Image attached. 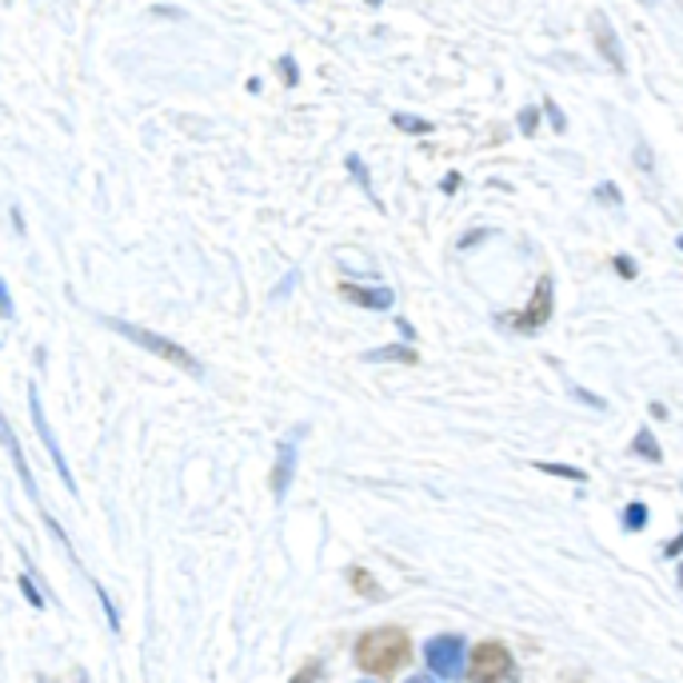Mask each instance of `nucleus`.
<instances>
[{"mask_svg": "<svg viewBox=\"0 0 683 683\" xmlns=\"http://www.w3.org/2000/svg\"><path fill=\"white\" fill-rule=\"evenodd\" d=\"M0 444L9 448V456H12V464H17V472H20V479H24V488L37 496V484H32V472H29V459H24V452H20V439H17V432L9 428V420H4V412H0Z\"/></svg>", "mask_w": 683, "mask_h": 683, "instance_id": "obj_10", "label": "nucleus"}, {"mask_svg": "<svg viewBox=\"0 0 683 683\" xmlns=\"http://www.w3.org/2000/svg\"><path fill=\"white\" fill-rule=\"evenodd\" d=\"M368 360H404V364H416V352H412V348H380V352H368Z\"/></svg>", "mask_w": 683, "mask_h": 683, "instance_id": "obj_13", "label": "nucleus"}, {"mask_svg": "<svg viewBox=\"0 0 683 683\" xmlns=\"http://www.w3.org/2000/svg\"><path fill=\"white\" fill-rule=\"evenodd\" d=\"M280 72H284V85H296V60L293 57L280 60Z\"/></svg>", "mask_w": 683, "mask_h": 683, "instance_id": "obj_20", "label": "nucleus"}, {"mask_svg": "<svg viewBox=\"0 0 683 683\" xmlns=\"http://www.w3.org/2000/svg\"><path fill=\"white\" fill-rule=\"evenodd\" d=\"M340 293H344V300L360 304V308H376V313H388L392 304H396L392 288H356V284H344Z\"/></svg>", "mask_w": 683, "mask_h": 683, "instance_id": "obj_9", "label": "nucleus"}, {"mask_svg": "<svg viewBox=\"0 0 683 683\" xmlns=\"http://www.w3.org/2000/svg\"><path fill=\"white\" fill-rule=\"evenodd\" d=\"M368 4H372V9H380V4H384V0H368Z\"/></svg>", "mask_w": 683, "mask_h": 683, "instance_id": "obj_26", "label": "nucleus"}, {"mask_svg": "<svg viewBox=\"0 0 683 683\" xmlns=\"http://www.w3.org/2000/svg\"><path fill=\"white\" fill-rule=\"evenodd\" d=\"M468 683H519L516 660L499 640H484L472 647L468 660Z\"/></svg>", "mask_w": 683, "mask_h": 683, "instance_id": "obj_3", "label": "nucleus"}, {"mask_svg": "<svg viewBox=\"0 0 683 683\" xmlns=\"http://www.w3.org/2000/svg\"><path fill=\"white\" fill-rule=\"evenodd\" d=\"M0 316H4V320H12V300H9V288H4V280H0Z\"/></svg>", "mask_w": 683, "mask_h": 683, "instance_id": "obj_21", "label": "nucleus"}, {"mask_svg": "<svg viewBox=\"0 0 683 683\" xmlns=\"http://www.w3.org/2000/svg\"><path fill=\"white\" fill-rule=\"evenodd\" d=\"M519 128H524V137H532V132H536V108L519 112Z\"/></svg>", "mask_w": 683, "mask_h": 683, "instance_id": "obj_19", "label": "nucleus"}, {"mask_svg": "<svg viewBox=\"0 0 683 683\" xmlns=\"http://www.w3.org/2000/svg\"><path fill=\"white\" fill-rule=\"evenodd\" d=\"M424 660H428V672L436 680H459V672H464V640L459 635H436L424 647Z\"/></svg>", "mask_w": 683, "mask_h": 683, "instance_id": "obj_4", "label": "nucleus"}, {"mask_svg": "<svg viewBox=\"0 0 683 683\" xmlns=\"http://www.w3.org/2000/svg\"><path fill=\"white\" fill-rule=\"evenodd\" d=\"M544 112H547V117H552V125H556V132H564V128H567V120H564V112H560V108H556V100H544Z\"/></svg>", "mask_w": 683, "mask_h": 683, "instance_id": "obj_18", "label": "nucleus"}, {"mask_svg": "<svg viewBox=\"0 0 683 683\" xmlns=\"http://www.w3.org/2000/svg\"><path fill=\"white\" fill-rule=\"evenodd\" d=\"M540 472H547V476H564V479H584V472L580 468H567V464H536Z\"/></svg>", "mask_w": 683, "mask_h": 683, "instance_id": "obj_15", "label": "nucleus"}, {"mask_svg": "<svg viewBox=\"0 0 683 683\" xmlns=\"http://www.w3.org/2000/svg\"><path fill=\"white\" fill-rule=\"evenodd\" d=\"M293 472H296V436H288V439H280V448H276V472H273V492H276V496L288 492Z\"/></svg>", "mask_w": 683, "mask_h": 683, "instance_id": "obj_8", "label": "nucleus"}, {"mask_svg": "<svg viewBox=\"0 0 683 683\" xmlns=\"http://www.w3.org/2000/svg\"><path fill=\"white\" fill-rule=\"evenodd\" d=\"M348 172L356 176V180H360L364 192H372V185H368V168L360 165V157H348Z\"/></svg>", "mask_w": 683, "mask_h": 683, "instance_id": "obj_17", "label": "nucleus"}, {"mask_svg": "<svg viewBox=\"0 0 683 683\" xmlns=\"http://www.w3.org/2000/svg\"><path fill=\"white\" fill-rule=\"evenodd\" d=\"M587 29H592V37H596L600 57H604L615 72H624V49H620V40H615V32H612V24H607L604 12H592V20H587Z\"/></svg>", "mask_w": 683, "mask_h": 683, "instance_id": "obj_7", "label": "nucleus"}, {"mask_svg": "<svg viewBox=\"0 0 683 683\" xmlns=\"http://www.w3.org/2000/svg\"><path fill=\"white\" fill-rule=\"evenodd\" d=\"M615 268H620L624 276H635V264L632 260H615Z\"/></svg>", "mask_w": 683, "mask_h": 683, "instance_id": "obj_24", "label": "nucleus"}, {"mask_svg": "<svg viewBox=\"0 0 683 683\" xmlns=\"http://www.w3.org/2000/svg\"><path fill=\"white\" fill-rule=\"evenodd\" d=\"M396 128H404V132H412V137H424V132H432V120H420L412 117V112H396Z\"/></svg>", "mask_w": 683, "mask_h": 683, "instance_id": "obj_11", "label": "nucleus"}, {"mask_svg": "<svg viewBox=\"0 0 683 683\" xmlns=\"http://www.w3.org/2000/svg\"><path fill=\"white\" fill-rule=\"evenodd\" d=\"M624 524H627V532H640V527L647 524V508H644V504H632V508H627V516H624Z\"/></svg>", "mask_w": 683, "mask_h": 683, "instance_id": "obj_16", "label": "nucleus"}, {"mask_svg": "<svg viewBox=\"0 0 683 683\" xmlns=\"http://www.w3.org/2000/svg\"><path fill=\"white\" fill-rule=\"evenodd\" d=\"M108 328H112V333H120L125 340H132L137 348L160 356V360L172 364V368L188 372V376H205V368H200V360H196L192 352H185L180 344L168 340V336H157L152 328H140V324H128V320H108Z\"/></svg>", "mask_w": 683, "mask_h": 683, "instance_id": "obj_2", "label": "nucleus"}, {"mask_svg": "<svg viewBox=\"0 0 683 683\" xmlns=\"http://www.w3.org/2000/svg\"><path fill=\"white\" fill-rule=\"evenodd\" d=\"M412 640L404 627H372L356 640V667L368 675H392L396 667L408 664Z\"/></svg>", "mask_w": 683, "mask_h": 683, "instance_id": "obj_1", "label": "nucleus"}, {"mask_svg": "<svg viewBox=\"0 0 683 683\" xmlns=\"http://www.w3.org/2000/svg\"><path fill=\"white\" fill-rule=\"evenodd\" d=\"M29 408H32V424H37V436H40V444L49 448L52 464H57L60 479H65V488H69V492H77V484H72V472H69V464H65V456H60L57 439H52L49 420H44V408H40V392H37V388H29Z\"/></svg>", "mask_w": 683, "mask_h": 683, "instance_id": "obj_6", "label": "nucleus"}, {"mask_svg": "<svg viewBox=\"0 0 683 683\" xmlns=\"http://www.w3.org/2000/svg\"><path fill=\"white\" fill-rule=\"evenodd\" d=\"M348 580H352V587H356V592H364V596H372V600H380V587H376V580H372L368 572H360V567H352Z\"/></svg>", "mask_w": 683, "mask_h": 683, "instance_id": "obj_12", "label": "nucleus"}, {"mask_svg": "<svg viewBox=\"0 0 683 683\" xmlns=\"http://www.w3.org/2000/svg\"><path fill=\"white\" fill-rule=\"evenodd\" d=\"M635 452H640L644 459H660V444H655V436L647 428L635 436Z\"/></svg>", "mask_w": 683, "mask_h": 683, "instance_id": "obj_14", "label": "nucleus"}, {"mask_svg": "<svg viewBox=\"0 0 683 683\" xmlns=\"http://www.w3.org/2000/svg\"><path fill=\"white\" fill-rule=\"evenodd\" d=\"M77 683H88V680H85V675H80V680H77Z\"/></svg>", "mask_w": 683, "mask_h": 683, "instance_id": "obj_27", "label": "nucleus"}, {"mask_svg": "<svg viewBox=\"0 0 683 683\" xmlns=\"http://www.w3.org/2000/svg\"><path fill=\"white\" fill-rule=\"evenodd\" d=\"M316 675H320V664H308V667H304V672H300V675H296V680H293V683H313V680H316Z\"/></svg>", "mask_w": 683, "mask_h": 683, "instance_id": "obj_23", "label": "nucleus"}, {"mask_svg": "<svg viewBox=\"0 0 683 683\" xmlns=\"http://www.w3.org/2000/svg\"><path fill=\"white\" fill-rule=\"evenodd\" d=\"M408 683H436V680H428V675H416V680H408Z\"/></svg>", "mask_w": 683, "mask_h": 683, "instance_id": "obj_25", "label": "nucleus"}, {"mask_svg": "<svg viewBox=\"0 0 683 683\" xmlns=\"http://www.w3.org/2000/svg\"><path fill=\"white\" fill-rule=\"evenodd\" d=\"M20 587H24V596H29V604H37V607H44V600H40V596H37V587H32V580H29V576H24V580H20Z\"/></svg>", "mask_w": 683, "mask_h": 683, "instance_id": "obj_22", "label": "nucleus"}, {"mask_svg": "<svg viewBox=\"0 0 683 683\" xmlns=\"http://www.w3.org/2000/svg\"><path fill=\"white\" fill-rule=\"evenodd\" d=\"M552 313H556V296H552V276H540V280H536V293H532V300H527L524 316H516V328H524V333H536V328H544V324L552 320Z\"/></svg>", "mask_w": 683, "mask_h": 683, "instance_id": "obj_5", "label": "nucleus"}, {"mask_svg": "<svg viewBox=\"0 0 683 683\" xmlns=\"http://www.w3.org/2000/svg\"><path fill=\"white\" fill-rule=\"evenodd\" d=\"M640 4H652V0H640Z\"/></svg>", "mask_w": 683, "mask_h": 683, "instance_id": "obj_28", "label": "nucleus"}]
</instances>
